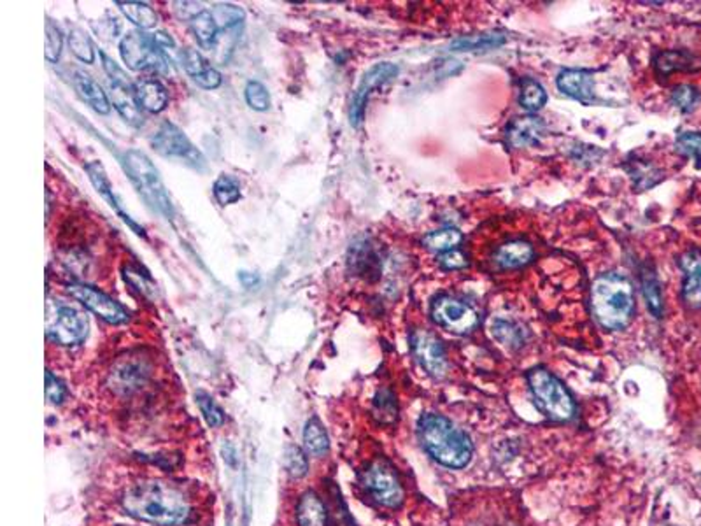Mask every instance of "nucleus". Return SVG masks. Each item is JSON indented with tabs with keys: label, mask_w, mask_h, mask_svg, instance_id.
<instances>
[{
	"label": "nucleus",
	"mask_w": 701,
	"mask_h": 526,
	"mask_svg": "<svg viewBox=\"0 0 701 526\" xmlns=\"http://www.w3.org/2000/svg\"><path fill=\"white\" fill-rule=\"evenodd\" d=\"M88 335V319L77 309L57 303L55 312L48 316L46 337L62 346L81 344Z\"/></svg>",
	"instance_id": "1a4fd4ad"
},
{
	"label": "nucleus",
	"mask_w": 701,
	"mask_h": 526,
	"mask_svg": "<svg viewBox=\"0 0 701 526\" xmlns=\"http://www.w3.org/2000/svg\"><path fill=\"white\" fill-rule=\"evenodd\" d=\"M363 486L382 507L397 509L404 504V488L395 468L386 459H375L363 474Z\"/></svg>",
	"instance_id": "0eeeda50"
},
{
	"label": "nucleus",
	"mask_w": 701,
	"mask_h": 526,
	"mask_svg": "<svg viewBox=\"0 0 701 526\" xmlns=\"http://www.w3.org/2000/svg\"><path fill=\"white\" fill-rule=\"evenodd\" d=\"M74 88L77 91V95L98 114H109L111 111V100L107 98L106 91L102 90V86L86 73L83 71H75L74 77H72Z\"/></svg>",
	"instance_id": "412c9836"
},
{
	"label": "nucleus",
	"mask_w": 701,
	"mask_h": 526,
	"mask_svg": "<svg viewBox=\"0 0 701 526\" xmlns=\"http://www.w3.org/2000/svg\"><path fill=\"white\" fill-rule=\"evenodd\" d=\"M398 73H400L398 66L390 64V62H381V64H375L374 67H370L363 75L358 88H356V91H354V95H352V100H350V122L352 127H359L361 125L370 93L375 88H379L381 84H384V82L391 81L393 77H397Z\"/></svg>",
	"instance_id": "ddd939ff"
},
{
	"label": "nucleus",
	"mask_w": 701,
	"mask_h": 526,
	"mask_svg": "<svg viewBox=\"0 0 701 526\" xmlns=\"http://www.w3.org/2000/svg\"><path fill=\"white\" fill-rule=\"evenodd\" d=\"M123 169L129 174L132 184L136 186L138 193L144 199L149 208L156 213L163 215L167 220L174 216V206L170 195L160 177L158 169L153 165L147 154L139 150L127 151L123 154Z\"/></svg>",
	"instance_id": "20e7f679"
},
{
	"label": "nucleus",
	"mask_w": 701,
	"mask_h": 526,
	"mask_svg": "<svg viewBox=\"0 0 701 526\" xmlns=\"http://www.w3.org/2000/svg\"><path fill=\"white\" fill-rule=\"evenodd\" d=\"M348 267L350 272L358 278L363 279H375L379 276V258L374 251V247L361 240V242H354L350 247V255H348Z\"/></svg>",
	"instance_id": "4be33fe9"
},
{
	"label": "nucleus",
	"mask_w": 701,
	"mask_h": 526,
	"mask_svg": "<svg viewBox=\"0 0 701 526\" xmlns=\"http://www.w3.org/2000/svg\"><path fill=\"white\" fill-rule=\"evenodd\" d=\"M140 107L149 113H161L169 104L167 88L156 79H139L134 84Z\"/></svg>",
	"instance_id": "393cba45"
},
{
	"label": "nucleus",
	"mask_w": 701,
	"mask_h": 526,
	"mask_svg": "<svg viewBox=\"0 0 701 526\" xmlns=\"http://www.w3.org/2000/svg\"><path fill=\"white\" fill-rule=\"evenodd\" d=\"M111 102L129 125L140 127L144 123L139 100L136 90H132V82H111Z\"/></svg>",
	"instance_id": "6ab92c4d"
},
{
	"label": "nucleus",
	"mask_w": 701,
	"mask_h": 526,
	"mask_svg": "<svg viewBox=\"0 0 701 526\" xmlns=\"http://www.w3.org/2000/svg\"><path fill=\"white\" fill-rule=\"evenodd\" d=\"M239 281L242 283L244 288H253V287H256V285L260 283V278H258V274L240 271V272H239Z\"/></svg>",
	"instance_id": "8fccbe9b"
},
{
	"label": "nucleus",
	"mask_w": 701,
	"mask_h": 526,
	"mask_svg": "<svg viewBox=\"0 0 701 526\" xmlns=\"http://www.w3.org/2000/svg\"><path fill=\"white\" fill-rule=\"evenodd\" d=\"M642 292L647 302L649 310L656 316L661 318L663 314V294H661V285L658 281V276L652 269L645 267L642 269Z\"/></svg>",
	"instance_id": "473e14b6"
},
{
	"label": "nucleus",
	"mask_w": 701,
	"mask_h": 526,
	"mask_svg": "<svg viewBox=\"0 0 701 526\" xmlns=\"http://www.w3.org/2000/svg\"><path fill=\"white\" fill-rule=\"evenodd\" d=\"M122 506L129 516L149 525H185L190 518V504L181 488L163 479L136 481L125 490Z\"/></svg>",
	"instance_id": "f257e3e1"
},
{
	"label": "nucleus",
	"mask_w": 701,
	"mask_h": 526,
	"mask_svg": "<svg viewBox=\"0 0 701 526\" xmlns=\"http://www.w3.org/2000/svg\"><path fill=\"white\" fill-rule=\"evenodd\" d=\"M296 520L298 526H328L327 509L316 493L307 491L300 499L296 507Z\"/></svg>",
	"instance_id": "a878e982"
},
{
	"label": "nucleus",
	"mask_w": 701,
	"mask_h": 526,
	"mask_svg": "<svg viewBox=\"0 0 701 526\" xmlns=\"http://www.w3.org/2000/svg\"><path fill=\"white\" fill-rule=\"evenodd\" d=\"M546 132V125L539 116H521V118H514L505 130V137L507 143L516 148H530L540 143V139L544 137Z\"/></svg>",
	"instance_id": "2eb2a0df"
},
{
	"label": "nucleus",
	"mask_w": 701,
	"mask_h": 526,
	"mask_svg": "<svg viewBox=\"0 0 701 526\" xmlns=\"http://www.w3.org/2000/svg\"><path fill=\"white\" fill-rule=\"evenodd\" d=\"M147 373L149 369L146 367L144 360H139L138 357H129V358H122L114 365V369L111 371V381L114 389L127 393L136 389L146 379Z\"/></svg>",
	"instance_id": "aec40b11"
},
{
	"label": "nucleus",
	"mask_w": 701,
	"mask_h": 526,
	"mask_svg": "<svg viewBox=\"0 0 701 526\" xmlns=\"http://www.w3.org/2000/svg\"><path fill=\"white\" fill-rule=\"evenodd\" d=\"M461 232L456 228H442V230H435L429 232L422 237V244L426 249L433 251V253H447L451 249H456V246L461 242Z\"/></svg>",
	"instance_id": "7c9ffc66"
},
{
	"label": "nucleus",
	"mask_w": 701,
	"mask_h": 526,
	"mask_svg": "<svg viewBox=\"0 0 701 526\" xmlns=\"http://www.w3.org/2000/svg\"><path fill=\"white\" fill-rule=\"evenodd\" d=\"M418 436L424 451L449 468H463L472 461L470 437L445 416L426 412L418 421Z\"/></svg>",
	"instance_id": "f03ea898"
},
{
	"label": "nucleus",
	"mask_w": 701,
	"mask_h": 526,
	"mask_svg": "<svg viewBox=\"0 0 701 526\" xmlns=\"http://www.w3.org/2000/svg\"><path fill=\"white\" fill-rule=\"evenodd\" d=\"M628 174L633 179V186L638 192L649 190L654 184H658L663 179L661 170H658L652 163H649L647 160H633L628 163Z\"/></svg>",
	"instance_id": "c85d7f7f"
},
{
	"label": "nucleus",
	"mask_w": 701,
	"mask_h": 526,
	"mask_svg": "<svg viewBox=\"0 0 701 526\" xmlns=\"http://www.w3.org/2000/svg\"><path fill=\"white\" fill-rule=\"evenodd\" d=\"M411 349L428 376L442 379L447 373V355L438 337L428 330H414L411 335Z\"/></svg>",
	"instance_id": "f8f14e48"
},
{
	"label": "nucleus",
	"mask_w": 701,
	"mask_h": 526,
	"mask_svg": "<svg viewBox=\"0 0 701 526\" xmlns=\"http://www.w3.org/2000/svg\"><path fill=\"white\" fill-rule=\"evenodd\" d=\"M533 258V247L530 242L526 240H510L501 244L496 251H494V263L500 269H521L524 265H528Z\"/></svg>",
	"instance_id": "5701e85b"
},
{
	"label": "nucleus",
	"mask_w": 701,
	"mask_h": 526,
	"mask_svg": "<svg viewBox=\"0 0 701 526\" xmlns=\"http://www.w3.org/2000/svg\"><path fill=\"white\" fill-rule=\"evenodd\" d=\"M84 170H86V174H88L91 184L95 186V190H97V192L104 197V200L118 213V216H120L127 225L130 226L138 235H140L142 239H146L144 228L125 211L122 200H120L118 195L114 193V188H113V184H111V181H109V177H107V172H106L104 165H102L100 161H90V163L84 165Z\"/></svg>",
	"instance_id": "4468645a"
},
{
	"label": "nucleus",
	"mask_w": 701,
	"mask_h": 526,
	"mask_svg": "<svg viewBox=\"0 0 701 526\" xmlns=\"http://www.w3.org/2000/svg\"><path fill=\"white\" fill-rule=\"evenodd\" d=\"M116 5L125 14V18L134 25H138L139 28L144 30L153 28L158 23V14L146 2L129 0V2H116Z\"/></svg>",
	"instance_id": "2f4dec72"
},
{
	"label": "nucleus",
	"mask_w": 701,
	"mask_h": 526,
	"mask_svg": "<svg viewBox=\"0 0 701 526\" xmlns=\"http://www.w3.org/2000/svg\"><path fill=\"white\" fill-rule=\"evenodd\" d=\"M123 272H125V274H123V276H125V281H129L134 288H138L139 292H142V295L154 294V285L151 283V279H149L147 276H140V272L132 271L130 267H127Z\"/></svg>",
	"instance_id": "49530a36"
},
{
	"label": "nucleus",
	"mask_w": 701,
	"mask_h": 526,
	"mask_svg": "<svg viewBox=\"0 0 701 526\" xmlns=\"http://www.w3.org/2000/svg\"><path fill=\"white\" fill-rule=\"evenodd\" d=\"M197 404H199L201 412L204 414V418H206V421H208L209 427H219V425H223V421H224V412H223V409L210 398L208 393L199 391V393H197Z\"/></svg>",
	"instance_id": "c03bdc74"
},
{
	"label": "nucleus",
	"mask_w": 701,
	"mask_h": 526,
	"mask_svg": "<svg viewBox=\"0 0 701 526\" xmlns=\"http://www.w3.org/2000/svg\"><path fill=\"white\" fill-rule=\"evenodd\" d=\"M591 312L605 330H623L634 316V290L619 272L598 276L591 285Z\"/></svg>",
	"instance_id": "7ed1b4c3"
},
{
	"label": "nucleus",
	"mask_w": 701,
	"mask_h": 526,
	"mask_svg": "<svg viewBox=\"0 0 701 526\" xmlns=\"http://www.w3.org/2000/svg\"><path fill=\"white\" fill-rule=\"evenodd\" d=\"M491 334L500 344L510 349L521 348L526 341V332L514 321H507V319H492Z\"/></svg>",
	"instance_id": "cd10ccee"
},
{
	"label": "nucleus",
	"mask_w": 701,
	"mask_h": 526,
	"mask_svg": "<svg viewBox=\"0 0 701 526\" xmlns=\"http://www.w3.org/2000/svg\"><path fill=\"white\" fill-rule=\"evenodd\" d=\"M67 395V389L64 386V382L57 376L51 374V371H46V398L51 404H60L64 402Z\"/></svg>",
	"instance_id": "a18cd8bd"
},
{
	"label": "nucleus",
	"mask_w": 701,
	"mask_h": 526,
	"mask_svg": "<svg viewBox=\"0 0 701 526\" xmlns=\"http://www.w3.org/2000/svg\"><path fill=\"white\" fill-rule=\"evenodd\" d=\"M438 260H440V265L444 269H447V271H458V269H465L469 265L467 256L461 251H458V249H451L447 253H442Z\"/></svg>",
	"instance_id": "de8ad7c7"
},
{
	"label": "nucleus",
	"mask_w": 701,
	"mask_h": 526,
	"mask_svg": "<svg viewBox=\"0 0 701 526\" xmlns=\"http://www.w3.org/2000/svg\"><path fill=\"white\" fill-rule=\"evenodd\" d=\"M284 465H286L287 474L291 477H295V479L303 477L307 474V470H309V459H307L305 452L302 451L300 448H296V446H289L286 450V452H284Z\"/></svg>",
	"instance_id": "79ce46f5"
},
{
	"label": "nucleus",
	"mask_w": 701,
	"mask_h": 526,
	"mask_svg": "<svg viewBox=\"0 0 701 526\" xmlns=\"http://www.w3.org/2000/svg\"><path fill=\"white\" fill-rule=\"evenodd\" d=\"M675 150L688 158H693L701 167V134L698 132L681 134L675 141Z\"/></svg>",
	"instance_id": "37998d69"
},
{
	"label": "nucleus",
	"mask_w": 701,
	"mask_h": 526,
	"mask_svg": "<svg viewBox=\"0 0 701 526\" xmlns=\"http://www.w3.org/2000/svg\"><path fill=\"white\" fill-rule=\"evenodd\" d=\"M67 294L74 301L84 305L88 310H91L95 316L102 318L104 321L111 325H122L130 319V312L113 297L106 295L102 290L91 287V285H83V283H74L67 287Z\"/></svg>",
	"instance_id": "9b49d317"
},
{
	"label": "nucleus",
	"mask_w": 701,
	"mask_h": 526,
	"mask_svg": "<svg viewBox=\"0 0 701 526\" xmlns=\"http://www.w3.org/2000/svg\"><path fill=\"white\" fill-rule=\"evenodd\" d=\"M179 62L183 66V69L186 71V75H190L199 86L206 88V90H214L221 84L223 77L219 75V71H216L209 62L197 51V50H183Z\"/></svg>",
	"instance_id": "f3484780"
},
{
	"label": "nucleus",
	"mask_w": 701,
	"mask_h": 526,
	"mask_svg": "<svg viewBox=\"0 0 701 526\" xmlns=\"http://www.w3.org/2000/svg\"><path fill=\"white\" fill-rule=\"evenodd\" d=\"M303 443H305L307 451L314 456H323L325 452L328 451V446H330L328 436L318 418H312L307 421L305 430H303Z\"/></svg>",
	"instance_id": "f704fd0d"
},
{
	"label": "nucleus",
	"mask_w": 701,
	"mask_h": 526,
	"mask_svg": "<svg viewBox=\"0 0 701 526\" xmlns=\"http://www.w3.org/2000/svg\"><path fill=\"white\" fill-rule=\"evenodd\" d=\"M526 379L537 407L549 420L563 423L575 418V402L558 377L546 369H533Z\"/></svg>",
	"instance_id": "39448f33"
},
{
	"label": "nucleus",
	"mask_w": 701,
	"mask_h": 526,
	"mask_svg": "<svg viewBox=\"0 0 701 526\" xmlns=\"http://www.w3.org/2000/svg\"><path fill=\"white\" fill-rule=\"evenodd\" d=\"M556 84L564 95L582 104L595 102V79L593 73L584 69H564L561 71Z\"/></svg>",
	"instance_id": "dca6fc26"
},
{
	"label": "nucleus",
	"mask_w": 701,
	"mask_h": 526,
	"mask_svg": "<svg viewBox=\"0 0 701 526\" xmlns=\"http://www.w3.org/2000/svg\"><path fill=\"white\" fill-rule=\"evenodd\" d=\"M120 53L123 62L132 71H146L153 69L156 73L169 75L174 67L163 53L156 48L153 34H146L140 30L129 32L120 43Z\"/></svg>",
	"instance_id": "423d86ee"
},
{
	"label": "nucleus",
	"mask_w": 701,
	"mask_h": 526,
	"mask_svg": "<svg viewBox=\"0 0 701 526\" xmlns=\"http://www.w3.org/2000/svg\"><path fill=\"white\" fill-rule=\"evenodd\" d=\"M188 23H190V28H192L193 35L197 37L199 44H201L202 48H206V50L212 51V48H214V44H216V41H217V37H219V34H221V27L217 25V21H216L212 11L202 9V11H201L197 16H193Z\"/></svg>",
	"instance_id": "bb28decb"
},
{
	"label": "nucleus",
	"mask_w": 701,
	"mask_h": 526,
	"mask_svg": "<svg viewBox=\"0 0 701 526\" xmlns=\"http://www.w3.org/2000/svg\"><path fill=\"white\" fill-rule=\"evenodd\" d=\"M701 93L691 84H679L672 91V102L682 113H691L700 104Z\"/></svg>",
	"instance_id": "ea45409f"
},
{
	"label": "nucleus",
	"mask_w": 701,
	"mask_h": 526,
	"mask_svg": "<svg viewBox=\"0 0 701 526\" xmlns=\"http://www.w3.org/2000/svg\"><path fill=\"white\" fill-rule=\"evenodd\" d=\"M505 43V37L500 34H477V35H463L451 43V50L454 51H486L498 48Z\"/></svg>",
	"instance_id": "c756f323"
},
{
	"label": "nucleus",
	"mask_w": 701,
	"mask_h": 526,
	"mask_svg": "<svg viewBox=\"0 0 701 526\" xmlns=\"http://www.w3.org/2000/svg\"><path fill=\"white\" fill-rule=\"evenodd\" d=\"M681 269L684 272L682 281V299L695 309L701 307V251L693 249L686 253L681 260Z\"/></svg>",
	"instance_id": "a211bd4d"
},
{
	"label": "nucleus",
	"mask_w": 701,
	"mask_h": 526,
	"mask_svg": "<svg viewBox=\"0 0 701 526\" xmlns=\"http://www.w3.org/2000/svg\"><path fill=\"white\" fill-rule=\"evenodd\" d=\"M654 67L659 75H670L673 73H691L701 69V60L695 55L681 50L663 51L654 59Z\"/></svg>",
	"instance_id": "b1692460"
},
{
	"label": "nucleus",
	"mask_w": 701,
	"mask_h": 526,
	"mask_svg": "<svg viewBox=\"0 0 701 526\" xmlns=\"http://www.w3.org/2000/svg\"><path fill=\"white\" fill-rule=\"evenodd\" d=\"M212 193L221 206L235 204L240 199V183L230 174H221L212 186Z\"/></svg>",
	"instance_id": "c9c22d12"
},
{
	"label": "nucleus",
	"mask_w": 701,
	"mask_h": 526,
	"mask_svg": "<svg viewBox=\"0 0 701 526\" xmlns=\"http://www.w3.org/2000/svg\"><path fill=\"white\" fill-rule=\"evenodd\" d=\"M151 146L158 154L165 158L181 160L197 170L206 169L204 154L193 146V143L186 137V134L174 123L169 122L161 123V127L156 130V134L151 139Z\"/></svg>",
	"instance_id": "6e6552de"
},
{
	"label": "nucleus",
	"mask_w": 701,
	"mask_h": 526,
	"mask_svg": "<svg viewBox=\"0 0 701 526\" xmlns=\"http://www.w3.org/2000/svg\"><path fill=\"white\" fill-rule=\"evenodd\" d=\"M100 59H102L104 71L109 75L111 82H130V79H129L127 73H125L113 59H109L104 51H100Z\"/></svg>",
	"instance_id": "09e8293b"
},
{
	"label": "nucleus",
	"mask_w": 701,
	"mask_h": 526,
	"mask_svg": "<svg viewBox=\"0 0 701 526\" xmlns=\"http://www.w3.org/2000/svg\"><path fill=\"white\" fill-rule=\"evenodd\" d=\"M431 318L438 326L458 335L470 334L479 323L477 312L469 303L449 295H440L431 302Z\"/></svg>",
	"instance_id": "9d476101"
},
{
	"label": "nucleus",
	"mask_w": 701,
	"mask_h": 526,
	"mask_svg": "<svg viewBox=\"0 0 701 526\" xmlns=\"http://www.w3.org/2000/svg\"><path fill=\"white\" fill-rule=\"evenodd\" d=\"M546 102H547V91L544 90V86L539 81H535L532 77L521 79L519 104L526 111H530V113L539 111V109H542L546 106Z\"/></svg>",
	"instance_id": "72a5a7b5"
},
{
	"label": "nucleus",
	"mask_w": 701,
	"mask_h": 526,
	"mask_svg": "<svg viewBox=\"0 0 701 526\" xmlns=\"http://www.w3.org/2000/svg\"><path fill=\"white\" fill-rule=\"evenodd\" d=\"M244 93H246V102L251 109L264 113L271 107V93L264 82L256 79L248 81Z\"/></svg>",
	"instance_id": "58836bf2"
},
{
	"label": "nucleus",
	"mask_w": 701,
	"mask_h": 526,
	"mask_svg": "<svg viewBox=\"0 0 701 526\" xmlns=\"http://www.w3.org/2000/svg\"><path fill=\"white\" fill-rule=\"evenodd\" d=\"M44 48H46V51H44L46 60L51 64H57L62 55L64 35H62L60 28L51 20L46 21V46Z\"/></svg>",
	"instance_id": "a19ab883"
},
{
	"label": "nucleus",
	"mask_w": 701,
	"mask_h": 526,
	"mask_svg": "<svg viewBox=\"0 0 701 526\" xmlns=\"http://www.w3.org/2000/svg\"><path fill=\"white\" fill-rule=\"evenodd\" d=\"M217 25L223 28H244L246 12L233 4H217L212 9Z\"/></svg>",
	"instance_id": "e433bc0d"
},
{
	"label": "nucleus",
	"mask_w": 701,
	"mask_h": 526,
	"mask_svg": "<svg viewBox=\"0 0 701 526\" xmlns=\"http://www.w3.org/2000/svg\"><path fill=\"white\" fill-rule=\"evenodd\" d=\"M69 48L75 59H79L84 64H93L95 62V50L91 46L90 37L81 30L74 28L69 34Z\"/></svg>",
	"instance_id": "4c0bfd02"
}]
</instances>
